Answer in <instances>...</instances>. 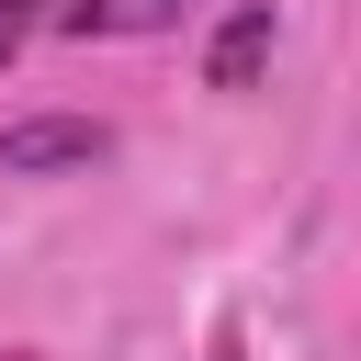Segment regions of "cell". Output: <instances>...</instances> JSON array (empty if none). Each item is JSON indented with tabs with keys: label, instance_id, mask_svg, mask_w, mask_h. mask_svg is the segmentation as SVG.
Masks as SVG:
<instances>
[{
	"label": "cell",
	"instance_id": "obj_1",
	"mask_svg": "<svg viewBox=\"0 0 361 361\" xmlns=\"http://www.w3.org/2000/svg\"><path fill=\"white\" fill-rule=\"evenodd\" d=\"M90 158H113V135L90 124V113H34V124H11L0 135V169H90Z\"/></svg>",
	"mask_w": 361,
	"mask_h": 361
},
{
	"label": "cell",
	"instance_id": "obj_3",
	"mask_svg": "<svg viewBox=\"0 0 361 361\" xmlns=\"http://www.w3.org/2000/svg\"><path fill=\"white\" fill-rule=\"evenodd\" d=\"M56 23L68 34H147V23H169V0H68Z\"/></svg>",
	"mask_w": 361,
	"mask_h": 361
},
{
	"label": "cell",
	"instance_id": "obj_4",
	"mask_svg": "<svg viewBox=\"0 0 361 361\" xmlns=\"http://www.w3.org/2000/svg\"><path fill=\"white\" fill-rule=\"evenodd\" d=\"M34 23H45V0H0V68L23 56V34H34Z\"/></svg>",
	"mask_w": 361,
	"mask_h": 361
},
{
	"label": "cell",
	"instance_id": "obj_2",
	"mask_svg": "<svg viewBox=\"0 0 361 361\" xmlns=\"http://www.w3.org/2000/svg\"><path fill=\"white\" fill-rule=\"evenodd\" d=\"M259 56H271V0H248V11H237V23L214 34L203 79H214V90H248V79H259Z\"/></svg>",
	"mask_w": 361,
	"mask_h": 361
}]
</instances>
